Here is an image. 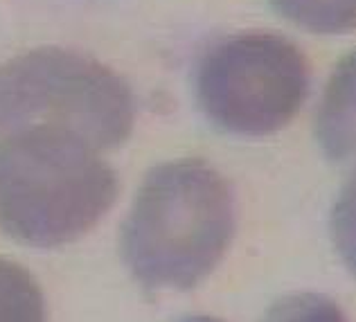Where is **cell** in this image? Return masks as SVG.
Here are the masks:
<instances>
[{
  "label": "cell",
  "instance_id": "cell-1",
  "mask_svg": "<svg viewBox=\"0 0 356 322\" xmlns=\"http://www.w3.org/2000/svg\"><path fill=\"white\" fill-rule=\"evenodd\" d=\"M237 228L230 183L205 160L154 167L122 225V259L147 291H190L219 266Z\"/></svg>",
  "mask_w": 356,
  "mask_h": 322
},
{
  "label": "cell",
  "instance_id": "cell-2",
  "mask_svg": "<svg viewBox=\"0 0 356 322\" xmlns=\"http://www.w3.org/2000/svg\"><path fill=\"white\" fill-rule=\"evenodd\" d=\"M118 196V176L97 149L54 129L0 140V230L34 248H57L102 221Z\"/></svg>",
  "mask_w": 356,
  "mask_h": 322
},
{
  "label": "cell",
  "instance_id": "cell-3",
  "mask_svg": "<svg viewBox=\"0 0 356 322\" xmlns=\"http://www.w3.org/2000/svg\"><path fill=\"white\" fill-rule=\"evenodd\" d=\"M134 122L129 83L92 56L50 45L0 65V136L54 129L102 151L124 145Z\"/></svg>",
  "mask_w": 356,
  "mask_h": 322
},
{
  "label": "cell",
  "instance_id": "cell-4",
  "mask_svg": "<svg viewBox=\"0 0 356 322\" xmlns=\"http://www.w3.org/2000/svg\"><path fill=\"white\" fill-rule=\"evenodd\" d=\"M302 50L275 32H239L203 50L196 102L212 127L232 136H270L291 122L309 95Z\"/></svg>",
  "mask_w": 356,
  "mask_h": 322
},
{
  "label": "cell",
  "instance_id": "cell-5",
  "mask_svg": "<svg viewBox=\"0 0 356 322\" xmlns=\"http://www.w3.org/2000/svg\"><path fill=\"white\" fill-rule=\"evenodd\" d=\"M316 138L332 163L356 156V50L332 72L318 104Z\"/></svg>",
  "mask_w": 356,
  "mask_h": 322
},
{
  "label": "cell",
  "instance_id": "cell-6",
  "mask_svg": "<svg viewBox=\"0 0 356 322\" xmlns=\"http://www.w3.org/2000/svg\"><path fill=\"white\" fill-rule=\"evenodd\" d=\"M277 14L314 34L356 30V0H270Z\"/></svg>",
  "mask_w": 356,
  "mask_h": 322
},
{
  "label": "cell",
  "instance_id": "cell-7",
  "mask_svg": "<svg viewBox=\"0 0 356 322\" xmlns=\"http://www.w3.org/2000/svg\"><path fill=\"white\" fill-rule=\"evenodd\" d=\"M0 322H45L39 282L7 259H0Z\"/></svg>",
  "mask_w": 356,
  "mask_h": 322
},
{
  "label": "cell",
  "instance_id": "cell-8",
  "mask_svg": "<svg viewBox=\"0 0 356 322\" xmlns=\"http://www.w3.org/2000/svg\"><path fill=\"white\" fill-rule=\"evenodd\" d=\"M261 322H350L332 298L321 293H296L275 302Z\"/></svg>",
  "mask_w": 356,
  "mask_h": 322
},
{
  "label": "cell",
  "instance_id": "cell-9",
  "mask_svg": "<svg viewBox=\"0 0 356 322\" xmlns=\"http://www.w3.org/2000/svg\"><path fill=\"white\" fill-rule=\"evenodd\" d=\"M332 239L343 264L356 275V167L334 203Z\"/></svg>",
  "mask_w": 356,
  "mask_h": 322
},
{
  "label": "cell",
  "instance_id": "cell-10",
  "mask_svg": "<svg viewBox=\"0 0 356 322\" xmlns=\"http://www.w3.org/2000/svg\"><path fill=\"white\" fill-rule=\"evenodd\" d=\"M181 322H221L217 318H210V316H192V318H185Z\"/></svg>",
  "mask_w": 356,
  "mask_h": 322
}]
</instances>
